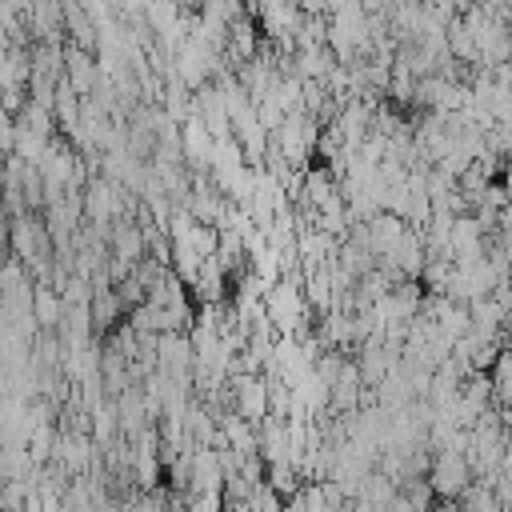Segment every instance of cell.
<instances>
[{"label":"cell","mask_w":512,"mask_h":512,"mask_svg":"<svg viewBox=\"0 0 512 512\" xmlns=\"http://www.w3.org/2000/svg\"><path fill=\"white\" fill-rule=\"evenodd\" d=\"M424 480H428V488H432L436 500L452 504V500H460L472 488V468H468L464 452H432Z\"/></svg>","instance_id":"6da1fadb"}]
</instances>
